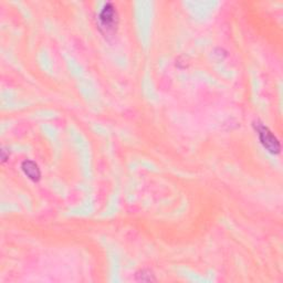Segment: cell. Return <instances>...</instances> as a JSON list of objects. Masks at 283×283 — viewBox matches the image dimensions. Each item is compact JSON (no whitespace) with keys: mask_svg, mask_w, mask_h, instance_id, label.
Wrapping results in <instances>:
<instances>
[{"mask_svg":"<svg viewBox=\"0 0 283 283\" xmlns=\"http://www.w3.org/2000/svg\"><path fill=\"white\" fill-rule=\"evenodd\" d=\"M2 159H3V163H5L7 159H9V153L7 154V149H5V148L2 149Z\"/></svg>","mask_w":283,"mask_h":283,"instance_id":"5","label":"cell"},{"mask_svg":"<svg viewBox=\"0 0 283 283\" xmlns=\"http://www.w3.org/2000/svg\"><path fill=\"white\" fill-rule=\"evenodd\" d=\"M254 127L255 131L258 133V137L261 145L264 147V149H266V151L272 155L280 154L281 144L279 140L274 136L273 133L270 131L269 127H266L260 122L254 123Z\"/></svg>","mask_w":283,"mask_h":283,"instance_id":"2","label":"cell"},{"mask_svg":"<svg viewBox=\"0 0 283 283\" xmlns=\"http://www.w3.org/2000/svg\"><path fill=\"white\" fill-rule=\"evenodd\" d=\"M135 280L138 282H154L156 281V277H155L152 271L144 269L138 271L135 274Z\"/></svg>","mask_w":283,"mask_h":283,"instance_id":"4","label":"cell"},{"mask_svg":"<svg viewBox=\"0 0 283 283\" xmlns=\"http://www.w3.org/2000/svg\"><path fill=\"white\" fill-rule=\"evenodd\" d=\"M21 169H23V172L25 173V175L30 180L35 181V183L40 180V178H41L40 168L34 161H30V159H26V161H24L23 164H21Z\"/></svg>","mask_w":283,"mask_h":283,"instance_id":"3","label":"cell"},{"mask_svg":"<svg viewBox=\"0 0 283 283\" xmlns=\"http://www.w3.org/2000/svg\"><path fill=\"white\" fill-rule=\"evenodd\" d=\"M98 26L101 33L106 38L116 34L119 26V13L113 3H106L98 16Z\"/></svg>","mask_w":283,"mask_h":283,"instance_id":"1","label":"cell"}]
</instances>
